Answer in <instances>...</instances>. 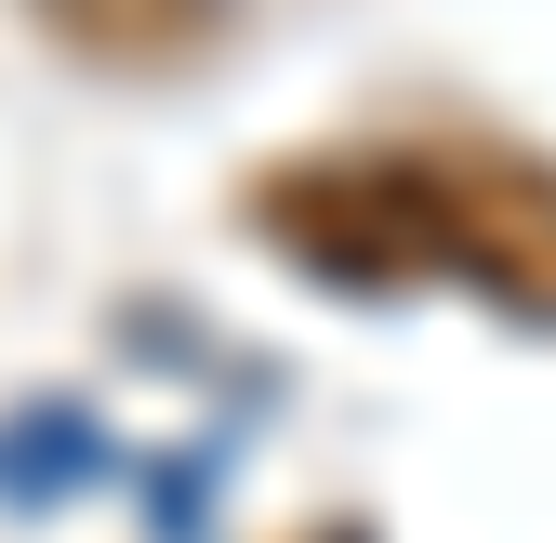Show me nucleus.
Returning <instances> with one entry per match:
<instances>
[{"instance_id":"obj_1","label":"nucleus","mask_w":556,"mask_h":543,"mask_svg":"<svg viewBox=\"0 0 556 543\" xmlns=\"http://www.w3.org/2000/svg\"><path fill=\"white\" fill-rule=\"evenodd\" d=\"M239 226L278 239L331 292H425L438 279V199L410 147H318V160H265L239 186Z\"/></svg>"},{"instance_id":"obj_2","label":"nucleus","mask_w":556,"mask_h":543,"mask_svg":"<svg viewBox=\"0 0 556 543\" xmlns=\"http://www.w3.org/2000/svg\"><path fill=\"white\" fill-rule=\"evenodd\" d=\"M425 199H438V279H477L517 318H556V160L491 147V132H438Z\"/></svg>"},{"instance_id":"obj_3","label":"nucleus","mask_w":556,"mask_h":543,"mask_svg":"<svg viewBox=\"0 0 556 543\" xmlns=\"http://www.w3.org/2000/svg\"><path fill=\"white\" fill-rule=\"evenodd\" d=\"M80 66H186L226 27V0H27Z\"/></svg>"}]
</instances>
